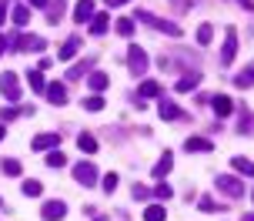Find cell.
Segmentation results:
<instances>
[{
  "mask_svg": "<svg viewBox=\"0 0 254 221\" xmlns=\"http://www.w3.org/2000/svg\"><path fill=\"white\" fill-rule=\"evenodd\" d=\"M137 20H140V24H147V27H154V30H161V34H167V37H181V27L178 24L161 20V17H154V13H147V10H137Z\"/></svg>",
  "mask_w": 254,
  "mask_h": 221,
  "instance_id": "1",
  "label": "cell"
},
{
  "mask_svg": "<svg viewBox=\"0 0 254 221\" xmlns=\"http://www.w3.org/2000/svg\"><path fill=\"white\" fill-rule=\"evenodd\" d=\"M10 51H47V40L34 37V34H13L10 37Z\"/></svg>",
  "mask_w": 254,
  "mask_h": 221,
  "instance_id": "2",
  "label": "cell"
},
{
  "mask_svg": "<svg viewBox=\"0 0 254 221\" xmlns=\"http://www.w3.org/2000/svg\"><path fill=\"white\" fill-rule=\"evenodd\" d=\"M214 184H217V191H221V195H228V198H244V184L238 181V178H231V174H217Z\"/></svg>",
  "mask_w": 254,
  "mask_h": 221,
  "instance_id": "3",
  "label": "cell"
},
{
  "mask_svg": "<svg viewBox=\"0 0 254 221\" xmlns=\"http://www.w3.org/2000/svg\"><path fill=\"white\" fill-rule=\"evenodd\" d=\"M0 91H3V97H7V101H20V80H17V74H13V71H7V74L0 77Z\"/></svg>",
  "mask_w": 254,
  "mask_h": 221,
  "instance_id": "4",
  "label": "cell"
},
{
  "mask_svg": "<svg viewBox=\"0 0 254 221\" xmlns=\"http://www.w3.org/2000/svg\"><path fill=\"white\" fill-rule=\"evenodd\" d=\"M74 178H77V184H97V168L90 164V161H80V164H74Z\"/></svg>",
  "mask_w": 254,
  "mask_h": 221,
  "instance_id": "5",
  "label": "cell"
},
{
  "mask_svg": "<svg viewBox=\"0 0 254 221\" xmlns=\"http://www.w3.org/2000/svg\"><path fill=\"white\" fill-rule=\"evenodd\" d=\"M127 61H130V74H144V71H147V54L140 51L137 44H130V51H127Z\"/></svg>",
  "mask_w": 254,
  "mask_h": 221,
  "instance_id": "6",
  "label": "cell"
},
{
  "mask_svg": "<svg viewBox=\"0 0 254 221\" xmlns=\"http://www.w3.org/2000/svg\"><path fill=\"white\" fill-rule=\"evenodd\" d=\"M234 54H238V34H234V27H228V37H224V51H221V67H228L234 61Z\"/></svg>",
  "mask_w": 254,
  "mask_h": 221,
  "instance_id": "7",
  "label": "cell"
},
{
  "mask_svg": "<svg viewBox=\"0 0 254 221\" xmlns=\"http://www.w3.org/2000/svg\"><path fill=\"white\" fill-rule=\"evenodd\" d=\"M40 215H44V221H61L64 215H67V205H64V201H47V205L40 208Z\"/></svg>",
  "mask_w": 254,
  "mask_h": 221,
  "instance_id": "8",
  "label": "cell"
},
{
  "mask_svg": "<svg viewBox=\"0 0 254 221\" xmlns=\"http://www.w3.org/2000/svg\"><path fill=\"white\" fill-rule=\"evenodd\" d=\"M57 144H61V134H37V138L30 141V147H34V151H54Z\"/></svg>",
  "mask_w": 254,
  "mask_h": 221,
  "instance_id": "9",
  "label": "cell"
},
{
  "mask_svg": "<svg viewBox=\"0 0 254 221\" xmlns=\"http://www.w3.org/2000/svg\"><path fill=\"white\" fill-rule=\"evenodd\" d=\"M90 17H94V0H77V7H74V20H77V24H87Z\"/></svg>",
  "mask_w": 254,
  "mask_h": 221,
  "instance_id": "10",
  "label": "cell"
},
{
  "mask_svg": "<svg viewBox=\"0 0 254 221\" xmlns=\"http://www.w3.org/2000/svg\"><path fill=\"white\" fill-rule=\"evenodd\" d=\"M161 117H164V121H184L188 114H184L174 101H167V97H164V101H161Z\"/></svg>",
  "mask_w": 254,
  "mask_h": 221,
  "instance_id": "11",
  "label": "cell"
},
{
  "mask_svg": "<svg viewBox=\"0 0 254 221\" xmlns=\"http://www.w3.org/2000/svg\"><path fill=\"white\" fill-rule=\"evenodd\" d=\"M211 107H214L217 117H228L231 111H234V101H231V97H224V94H217V97H211Z\"/></svg>",
  "mask_w": 254,
  "mask_h": 221,
  "instance_id": "12",
  "label": "cell"
},
{
  "mask_svg": "<svg viewBox=\"0 0 254 221\" xmlns=\"http://www.w3.org/2000/svg\"><path fill=\"white\" fill-rule=\"evenodd\" d=\"M44 91H47V101H51V104H67V87H64V84H51V87H44Z\"/></svg>",
  "mask_w": 254,
  "mask_h": 221,
  "instance_id": "13",
  "label": "cell"
},
{
  "mask_svg": "<svg viewBox=\"0 0 254 221\" xmlns=\"http://www.w3.org/2000/svg\"><path fill=\"white\" fill-rule=\"evenodd\" d=\"M174 168V154H171V151H164V154H161V161H157V164H154V178H167V171Z\"/></svg>",
  "mask_w": 254,
  "mask_h": 221,
  "instance_id": "14",
  "label": "cell"
},
{
  "mask_svg": "<svg viewBox=\"0 0 254 221\" xmlns=\"http://www.w3.org/2000/svg\"><path fill=\"white\" fill-rule=\"evenodd\" d=\"M184 147H188L190 154H194V151H201V154H207V151H214V144L207 141V138H188V144H184Z\"/></svg>",
  "mask_w": 254,
  "mask_h": 221,
  "instance_id": "15",
  "label": "cell"
},
{
  "mask_svg": "<svg viewBox=\"0 0 254 221\" xmlns=\"http://www.w3.org/2000/svg\"><path fill=\"white\" fill-rule=\"evenodd\" d=\"M77 51H80V37H67L61 44V61H70Z\"/></svg>",
  "mask_w": 254,
  "mask_h": 221,
  "instance_id": "16",
  "label": "cell"
},
{
  "mask_svg": "<svg viewBox=\"0 0 254 221\" xmlns=\"http://www.w3.org/2000/svg\"><path fill=\"white\" fill-rule=\"evenodd\" d=\"M231 168L238 171V174H244V178H254V161H248V157H234Z\"/></svg>",
  "mask_w": 254,
  "mask_h": 221,
  "instance_id": "17",
  "label": "cell"
},
{
  "mask_svg": "<svg viewBox=\"0 0 254 221\" xmlns=\"http://www.w3.org/2000/svg\"><path fill=\"white\" fill-rule=\"evenodd\" d=\"M201 84V71H194V74H188V77H181L178 80V91H184V94H190L194 87Z\"/></svg>",
  "mask_w": 254,
  "mask_h": 221,
  "instance_id": "18",
  "label": "cell"
},
{
  "mask_svg": "<svg viewBox=\"0 0 254 221\" xmlns=\"http://www.w3.org/2000/svg\"><path fill=\"white\" fill-rule=\"evenodd\" d=\"M107 24H111V17H107V13H94V20H90V34H94V37H101L104 30H107Z\"/></svg>",
  "mask_w": 254,
  "mask_h": 221,
  "instance_id": "19",
  "label": "cell"
},
{
  "mask_svg": "<svg viewBox=\"0 0 254 221\" xmlns=\"http://www.w3.org/2000/svg\"><path fill=\"white\" fill-rule=\"evenodd\" d=\"M47 7H51V10H47V20H51V24H57L67 3H64V0H47Z\"/></svg>",
  "mask_w": 254,
  "mask_h": 221,
  "instance_id": "20",
  "label": "cell"
},
{
  "mask_svg": "<svg viewBox=\"0 0 254 221\" xmlns=\"http://www.w3.org/2000/svg\"><path fill=\"white\" fill-rule=\"evenodd\" d=\"M77 147H80L84 154H94V151H97V141H94V134H80V138H77Z\"/></svg>",
  "mask_w": 254,
  "mask_h": 221,
  "instance_id": "21",
  "label": "cell"
},
{
  "mask_svg": "<svg viewBox=\"0 0 254 221\" xmlns=\"http://www.w3.org/2000/svg\"><path fill=\"white\" fill-rule=\"evenodd\" d=\"M10 17H13V24H17V27L30 24V10H27V7H20V3H17V7L10 10Z\"/></svg>",
  "mask_w": 254,
  "mask_h": 221,
  "instance_id": "22",
  "label": "cell"
},
{
  "mask_svg": "<svg viewBox=\"0 0 254 221\" xmlns=\"http://www.w3.org/2000/svg\"><path fill=\"white\" fill-rule=\"evenodd\" d=\"M234 84H238V87H251V84H254V64L248 67V71H241V74L234 77Z\"/></svg>",
  "mask_w": 254,
  "mask_h": 221,
  "instance_id": "23",
  "label": "cell"
},
{
  "mask_svg": "<svg viewBox=\"0 0 254 221\" xmlns=\"http://www.w3.org/2000/svg\"><path fill=\"white\" fill-rule=\"evenodd\" d=\"M164 218H167V211L161 205H151V208L144 211V221H164Z\"/></svg>",
  "mask_w": 254,
  "mask_h": 221,
  "instance_id": "24",
  "label": "cell"
},
{
  "mask_svg": "<svg viewBox=\"0 0 254 221\" xmlns=\"http://www.w3.org/2000/svg\"><path fill=\"white\" fill-rule=\"evenodd\" d=\"M27 84L34 91H44V71H27Z\"/></svg>",
  "mask_w": 254,
  "mask_h": 221,
  "instance_id": "25",
  "label": "cell"
},
{
  "mask_svg": "<svg viewBox=\"0 0 254 221\" xmlns=\"http://www.w3.org/2000/svg\"><path fill=\"white\" fill-rule=\"evenodd\" d=\"M104 87H107V74L104 71H94L90 74V91H104Z\"/></svg>",
  "mask_w": 254,
  "mask_h": 221,
  "instance_id": "26",
  "label": "cell"
},
{
  "mask_svg": "<svg viewBox=\"0 0 254 221\" xmlns=\"http://www.w3.org/2000/svg\"><path fill=\"white\" fill-rule=\"evenodd\" d=\"M157 94H161V84L157 80H144L140 84V97H157Z\"/></svg>",
  "mask_w": 254,
  "mask_h": 221,
  "instance_id": "27",
  "label": "cell"
},
{
  "mask_svg": "<svg viewBox=\"0 0 254 221\" xmlns=\"http://www.w3.org/2000/svg\"><path fill=\"white\" fill-rule=\"evenodd\" d=\"M211 37H214L211 24H201V27H197V44H201V47H207V44H211Z\"/></svg>",
  "mask_w": 254,
  "mask_h": 221,
  "instance_id": "28",
  "label": "cell"
},
{
  "mask_svg": "<svg viewBox=\"0 0 254 221\" xmlns=\"http://www.w3.org/2000/svg\"><path fill=\"white\" fill-rule=\"evenodd\" d=\"M104 107V97L101 94H90V97H84V111H101Z\"/></svg>",
  "mask_w": 254,
  "mask_h": 221,
  "instance_id": "29",
  "label": "cell"
},
{
  "mask_svg": "<svg viewBox=\"0 0 254 221\" xmlns=\"http://www.w3.org/2000/svg\"><path fill=\"white\" fill-rule=\"evenodd\" d=\"M47 164H51V168H64V164H67L64 151H51V154H47Z\"/></svg>",
  "mask_w": 254,
  "mask_h": 221,
  "instance_id": "30",
  "label": "cell"
},
{
  "mask_svg": "<svg viewBox=\"0 0 254 221\" xmlns=\"http://www.w3.org/2000/svg\"><path fill=\"white\" fill-rule=\"evenodd\" d=\"M40 191H44V184H40V181H24V195L27 198H37Z\"/></svg>",
  "mask_w": 254,
  "mask_h": 221,
  "instance_id": "31",
  "label": "cell"
},
{
  "mask_svg": "<svg viewBox=\"0 0 254 221\" xmlns=\"http://www.w3.org/2000/svg\"><path fill=\"white\" fill-rule=\"evenodd\" d=\"M3 174H7V178H17V174H20V161H3Z\"/></svg>",
  "mask_w": 254,
  "mask_h": 221,
  "instance_id": "32",
  "label": "cell"
},
{
  "mask_svg": "<svg viewBox=\"0 0 254 221\" xmlns=\"http://www.w3.org/2000/svg\"><path fill=\"white\" fill-rule=\"evenodd\" d=\"M84 71H87V61H80V64H74L70 71H67V77H70V80H80V77H84Z\"/></svg>",
  "mask_w": 254,
  "mask_h": 221,
  "instance_id": "33",
  "label": "cell"
},
{
  "mask_svg": "<svg viewBox=\"0 0 254 221\" xmlns=\"http://www.w3.org/2000/svg\"><path fill=\"white\" fill-rule=\"evenodd\" d=\"M117 34L121 37H130L134 34V20H117Z\"/></svg>",
  "mask_w": 254,
  "mask_h": 221,
  "instance_id": "34",
  "label": "cell"
},
{
  "mask_svg": "<svg viewBox=\"0 0 254 221\" xmlns=\"http://www.w3.org/2000/svg\"><path fill=\"white\" fill-rule=\"evenodd\" d=\"M254 128V121H251V111H248V107H244V121L241 124H238V131H241V134H248V131Z\"/></svg>",
  "mask_w": 254,
  "mask_h": 221,
  "instance_id": "35",
  "label": "cell"
},
{
  "mask_svg": "<svg viewBox=\"0 0 254 221\" xmlns=\"http://www.w3.org/2000/svg\"><path fill=\"white\" fill-rule=\"evenodd\" d=\"M117 184H121V178H117V174H107V178H104V191H114Z\"/></svg>",
  "mask_w": 254,
  "mask_h": 221,
  "instance_id": "36",
  "label": "cell"
},
{
  "mask_svg": "<svg viewBox=\"0 0 254 221\" xmlns=\"http://www.w3.org/2000/svg\"><path fill=\"white\" fill-rule=\"evenodd\" d=\"M154 195H157V198H174V191H171V184H157Z\"/></svg>",
  "mask_w": 254,
  "mask_h": 221,
  "instance_id": "37",
  "label": "cell"
},
{
  "mask_svg": "<svg viewBox=\"0 0 254 221\" xmlns=\"http://www.w3.org/2000/svg\"><path fill=\"white\" fill-rule=\"evenodd\" d=\"M197 208H201V211H217V205L211 201V198H201V201H197Z\"/></svg>",
  "mask_w": 254,
  "mask_h": 221,
  "instance_id": "38",
  "label": "cell"
},
{
  "mask_svg": "<svg viewBox=\"0 0 254 221\" xmlns=\"http://www.w3.org/2000/svg\"><path fill=\"white\" fill-rule=\"evenodd\" d=\"M134 198H147V188L144 184H134Z\"/></svg>",
  "mask_w": 254,
  "mask_h": 221,
  "instance_id": "39",
  "label": "cell"
},
{
  "mask_svg": "<svg viewBox=\"0 0 254 221\" xmlns=\"http://www.w3.org/2000/svg\"><path fill=\"white\" fill-rule=\"evenodd\" d=\"M7 20V0H0V24Z\"/></svg>",
  "mask_w": 254,
  "mask_h": 221,
  "instance_id": "40",
  "label": "cell"
},
{
  "mask_svg": "<svg viewBox=\"0 0 254 221\" xmlns=\"http://www.w3.org/2000/svg\"><path fill=\"white\" fill-rule=\"evenodd\" d=\"M7 47H10V37H3V34H0V54L7 51Z\"/></svg>",
  "mask_w": 254,
  "mask_h": 221,
  "instance_id": "41",
  "label": "cell"
},
{
  "mask_svg": "<svg viewBox=\"0 0 254 221\" xmlns=\"http://www.w3.org/2000/svg\"><path fill=\"white\" fill-rule=\"evenodd\" d=\"M238 3H241L244 10H254V0H238Z\"/></svg>",
  "mask_w": 254,
  "mask_h": 221,
  "instance_id": "42",
  "label": "cell"
},
{
  "mask_svg": "<svg viewBox=\"0 0 254 221\" xmlns=\"http://www.w3.org/2000/svg\"><path fill=\"white\" fill-rule=\"evenodd\" d=\"M121 3H127V0H107V7H121Z\"/></svg>",
  "mask_w": 254,
  "mask_h": 221,
  "instance_id": "43",
  "label": "cell"
},
{
  "mask_svg": "<svg viewBox=\"0 0 254 221\" xmlns=\"http://www.w3.org/2000/svg\"><path fill=\"white\" fill-rule=\"evenodd\" d=\"M30 3H34V7H47V0H30Z\"/></svg>",
  "mask_w": 254,
  "mask_h": 221,
  "instance_id": "44",
  "label": "cell"
},
{
  "mask_svg": "<svg viewBox=\"0 0 254 221\" xmlns=\"http://www.w3.org/2000/svg\"><path fill=\"white\" fill-rule=\"evenodd\" d=\"M181 7H190V3H197V0H178Z\"/></svg>",
  "mask_w": 254,
  "mask_h": 221,
  "instance_id": "45",
  "label": "cell"
},
{
  "mask_svg": "<svg viewBox=\"0 0 254 221\" xmlns=\"http://www.w3.org/2000/svg\"><path fill=\"white\" fill-rule=\"evenodd\" d=\"M244 221H254V215H244Z\"/></svg>",
  "mask_w": 254,
  "mask_h": 221,
  "instance_id": "46",
  "label": "cell"
},
{
  "mask_svg": "<svg viewBox=\"0 0 254 221\" xmlns=\"http://www.w3.org/2000/svg\"><path fill=\"white\" fill-rule=\"evenodd\" d=\"M0 141H3V124H0Z\"/></svg>",
  "mask_w": 254,
  "mask_h": 221,
  "instance_id": "47",
  "label": "cell"
},
{
  "mask_svg": "<svg viewBox=\"0 0 254 221\" xmlns=\"http://www.w3.org/2000/svg\"><path fill=\"white\" fill-rule=\"evenodd\" d=\"M94 221H107V218H94Z\"/></svg>",
  "mask_w": 254,
  "mask_h": 221,
  "instance_id": "48",
  "label": "cell"
},
{
  "mask_svg": "<svg viewBox=\"0 0 254 221\" xmlns=\"http://www.w3.org/2000/svg\"><path fill=\"white\" fill-rule=\"evenodd\" d=\"M251 201H254V195H251Z\"/></svg>",
  "mask_w": 254,
  "mask_h": 221,
  "instance_id": "49",
  "label": "cell"
},
{
  "mask_svg": "<svg viewBox=\"0 0 254 221\" xmlns=\"http://www.w3.org/2000/svg\"><path fill=\"white\" fill-rule=\"evenodd\" d=\"M0 205H3V201H0Z\"/></svg>",
  "mask_w": 254,
  "mask_h": 221,
  "instance_id": "50",
  "label": "cell"
}]
</instances>
